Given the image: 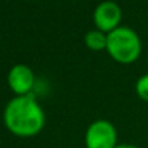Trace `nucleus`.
<instances>
[{
	"label": "nucleus",
	"instance_id": "39448f33",
	"mask_svg": "<svg viewBox=\"0 0 148 148\" xmlns=\"http://www.w3.org/2000/svg\"><path fill=\"white\" fill-rule=\"evenodd\" d=\"M9 84H10V88L23 95V94H27L29 89L32 88L33 85V72L29 66L26 65H14L10 72H9Z\"/></svg>",
	"mask_w": 148,
	"mask_h": 148
},
{
	"label": "nucleus",
	"instance_id": "7ed1b4c3",
	"mask_svg": "<svg viewBox=\"0 0 148 148\" xmlns=\"http://www.w3.org/2000/svg\"><path fill=\"white\" fill-rule=\"evenodd\" d=\"M115 128L106 119L94 121L85 134V143L88 148H115Z\"/></svg>",
	"mask_w": 148,
	"mask_h": 148
},
{
	"label": "nucleus",
	"instance_id": "0eeeda50",
	"mask_svg": "<svg viewBox=\"0 0 148 148\" xmlns=\"http://www.w3.org/2000/svg\"><path fill=\"white\" fill-rule=\"evenodd\" d=\"M137 92L141 98L148 101V73L143 75L138 81H137Z\"/></svg>",
	"mask_w": 148,
	"mask_h": 148
},
{
	"label": "nucleus",
	"instance_id": "20e7f679",
	"mask_svg": "<svg viewBox=\"0 0 148 148\" xmlns=\"http://www.w3.org/2000/svg\"><path fill=\"white\" fill-rule=\"evenodd\" d=\"M121 19V9L115 1L106 0L101 1L95 7L94 12V20L101 30H112L116 27L118 22Z\"/></svg>",
	"mask_w": 148,
	"mask_h": 148
},
{
	"label": "nucleus",
	"instance_id": "423d86ee",
	"mask_svg": "<svg viewBox=\"0 0 148 148\" xmlns=\"http://www.w3.org/2000/svg\"><path fill=\"white\" fill-rule=\"evenodd\" d=\"M85 42L92 49H102L106 46V36L101 30H89L85 35Z\"/></svg>",
	"mask_w": 148,
	"mask_h": 148
},
{
	"label": "nucleus",
	"instance_id": "f257e3e1",
	"mask_svg": "<svg viewBox=\"0 0 148 148\" xmlns=\"http://www.w3.org/2000/svg\"><path fill=\"white\" fill-rule=\"evenodd\" d=\"M3 116L7 128L17 135H33L45 122V114L30 92L10 99L4 106Z\"/></svg>",
	"mask_w": 148,
	"mask_h": 148
},
{
	"label": "nucleus",
	"instance_id": "6e6552de",
	"mask_svg": "<svg viewBox=\"0 0 148 148\" xmlns=\"http://www.w3.org/2000/svg\"><path fill=\"white\" fill-rule=\"evenodd\" d=\"M115 148H138V147L130 145V144H119V145H115Z\"/></svg>",
	"mask_w": 148,
	"mask_h": 148
},
{
	"label": "nucleus",
	"instance_id": "f03ea898",
	"mask_svg": "<svg viewBox=\"0 0 148 148\" xmlns=\"http://www.w3.org/2000/svg\"><path fill=\"white\" fill-rule=\"evenodd\" d=\"M106 48L116 60L132 62L141 50V40L128 26H116L106 35Z\"/></svg>",
	"mask_w": 148,
	"mask_h": 148
}]
</instances>
